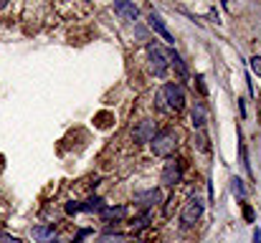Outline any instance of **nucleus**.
Instances as JSON below:
<instances>
[{"label":"nucleus","instance_id":"1","mask_svg":"<svg viewBox=\"0 0 261 243\" xmlns=\"http://www.w3.org/2000/svg\"><path fill=\"white\" fill-rule=\"evenodd\" d=\"M152 155L155 157H170L175 152V147H177V137H175L173 129H163V132H158L155 137H152Z\"/></svg>","mask_w":261,"mask_h":243},{"label":"nucleus","instance_id":"2","mask_svg":"<svg viewBox=\"0 0 261 243\" xmlns=\"http://www.w3.org/2000/svg\"><path fill=\"white\" fill-rule=\"evenodd\" d=\"M160 101H168V109L180 112L185 106V89L180 84H175V81H168L163 86V91H160Z\"/></svg>","mask_w":261,"mask_h":243},{"label":"nucleus","instance_id":"3","mask_svg":"<svg viewBox=\"0 0 261 243\" xmlns=\"http://www.w3.org/2000/svg\"><path fill=\"white\" fill-rule=\"evenodd\" d=\"M147 59H150V64H152V71H155V76H165L168 74V53L158 46V43H147Z\"/></svg>","mask_w":261,"mask_h":243},{"label":"nucleus","instance_id":"4","mask_svg":"<svg viewBox=\"0 0 261 243\" xmlns=\"http://www.w3.org/2000/svg\"><path fill=\"white\" fill-rule=\"evenodd\" d=\"M203 210H205V203L198 198V195H190L188 198V203L182 205V213H180V221L185 223V226H193L200 215H203Z\"/></svg>","mask_w":261,"mask_h":243},{"label":"nucleus","instance_id":"5","mask_svg":"<svg viewBox=\"0 0 261 243\" xmlns=\"http://www.w3.org/2000/svg\"><path fill=\"white\" fill-rule=\"evenodd\" d=\"M155 134H158V129H155V122H152V119H142V122H137V124L132 127V140H135L137 145L152 142Z\"/></svg>","mask_w":261,"mask_h":243},{"label":"nucleus","instance_id":"6","mask_svg":"<svg viewBox=\"0 0 261 243\" xmlns=\"http://www.w3.org/2000/svg\"><path fill=\"white\" fill-rule=\"evenodd\" d=\"M180 180H182V165H180L177 160L165 162V167H163V175H160V182H163L165 187H175Z\"/></svg>","mask_w":261,"mask_h":243},{"label":"nucleus","instance_id":"7","mask_svg":"<svg viewBox=\"0 0 261 243\" xmlns=\"http://www.w3.org/2000/svg\"><path fill=\"white\" fill-rule=\"evenodd\" d=\"M147 20H150V28L158 33V36H163V41L168 43V46H175V36L168 31V25H165V20L160 18V13H155V10H150V15H147Z\"/></svg>","mask_w":261,"mask_h":243},{"label":"nucleus","instance_id":"8","mask_svg":"<svg viewBox=\"0 0 261 243\" xmlns=\"http://www.w3.org/2000/svg\"><path fill=\"white\" fill-rule=\"evenodd\" d=\"M114 13L122 15V20H137L140 8H137L135 3H124V0H119V3H114Z\"/></svg>","mask_w":261,"mask_h":243},{"label":"nucleus","instance_id":"9","mask_svg":"<svg viewBox=\"0 0 261 243\" xmlns=\"http://www.w3.org/2000/svg\"><path fill=\"white\" fill-rule=\"evenodd\" d=\"M135 203L140 205V208H152V205H158L160 203V193L152 187V190H145V193H137L135 195Z\"/></svg>","mask_w":261,"mask_h":243},{"label":"nucleus","instance_id":"10","mask_svg":"<svg viewBox=\"0 0 261 243\" xmlns=\"http://www.w3.org/2000/svg\"><path fill=\"white\" fill-rule=\"evenodd\" d=\"M165 53H168V64L173 66V69L177 71V74H180V76H182V79H185V76H188V69H185V61H182V56H180L175 48L165 51Z\"/></svg>","mask_w":261,"mask_h":243},{"label":"nucleus","instance_id":"11","mask_svg":"<svg viewBox=\"0 0 261 243\" xmlns=\"http://www.w3.org/2000/svg\"><path fill=\"white\" fill-rule=\"evenodd\" d=\"M33 238L38 243H56V233H54V228H48V226H36V228H33Z\"/></svg>","mask_w":261,"mask_h":243},{"label":"nucleus","instance_id":"12","mask_svg":"<svg viewBox=\"0 0 261 243\" xmlns=\"http://www.w3.org/2000/svg\"><path fill=\"white\" fill-rule=\"evenodd\" d=\"M203 124H205V106L203 104H195V109H193V127L195 129H203Z\"/></svg>","mask_w":261,"mask_h":243},{"label":"nucleus","instance_id":"13","mask_svg":"<svg viewBox=\"0 0 261 243\" xmlns=\"http://www.w3.org/2000/svg\"><path fill=\"white\" fill-rule=\"evenodd\" d=\"M231 193H233L239 200H244V198H246V185H244V180H241V177H233V180H231Z\"/></svg>","mask_w":261,"mask_h":243},{"label":"nucleus","instance_id":"14","mask_svg":"<svg viewBox=\"0 0 261 243\" xmlns=\"http://www.w3.org/2000/svg\"><path fill=\"white\" fill-rule=\"evenodd\" d=\"M101 215L117 221V218H124V215H127V208H124V205H119V208H101Z\"/></svg>","mask_w":261,"mask_h":243},{"label":"nucleus","instance_id":"15","mask_svg":"<svg viewBox=\"0 0 261 243\" xmlns=\"http://www.w3.org/2000/svg\"><path fill=\"white\" fill-rule=\"evenodd\" d=\"M195 145H198V150H200V152H208V150H211V147H208V137H205L203 132H198V134H195Z\"/></svg>","mask_w":261,"mask_h":243},{"label":"nucleus","instance_id":"16","mask_svg":"<svg viewBox=\"0 0 261 243\" xmlns=\"http://www.w3.org/2000/svg\"><path fill=\"white\" fill-rule=\"evenodd\" d=\"M96 243H124V236H119V233H107V236H101Z\"/></svg>","mask_w":261,"mask_h":243},{"label":"nucleus","instance_id":"17","mask_svg":"<svg viewBox=\"0 0 261 243\" xmlns=\"http://www.w3.org/2000/svg\"><path fill=\"white\" fill-rule=\"evenodd\" d=\"M249 69H251L256 76H261V56H251V59H249Z\"/></svg>","mask_w":261,"mask_h":243},{"label":"nucleus","instance_id":"18","mask_svg":"<svg viewBox=\"0 0 261 243\" xmlns=\"http://www.w3.org/2000/svg\"><path fill=\"white\" fill-rule=\"evenodd\" d=\"M0 243H20L15 236H10V233H0Z\"/></svg>","mask_w":261,"mask_h":243},{"label":"nucleus","instance_id":"19","mask_svg":"<svg viewBox=\"0 0 261 243\" xmlns=\"http://www.w3.org/2000/svg\"><path fill=\"white\" fill-rule=\"evenodd\" d=\"M137 36H140V38H142V41H145V38H147V31H145V28H142V25H137Z\"/></svg>","mask_w":261,"mask_h":243},{"label":"nucleus","instance_id":"20","mask_svg":"<svg viewBox=\"0 0 261 243\" xmlns=\"http://www.w3.org/2000/svg\"><path fill=\"white\" fill-rule=\"evenodd\" d=\"M254 243H261V231L259 228H254Z\"/></svg>","mask_w":261,"mask_h":243},{"label":"nucleus","instance_id":"21","mask_svg":"<svg viewBox=\"0 0 261 243\" xmlns=\"http://www.w3.org/2000/svg\"><path fill=\"white\" fill-rule=\"evenodd\" d=\"M5 5H8V3H5V0H0V8H5Z\"/></svg>","mask_w":261,"mask_h":243}]
</instances>
